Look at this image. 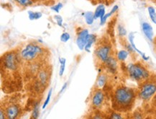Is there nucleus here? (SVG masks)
<instances>
[{"label": "nucleus", "mask_w": 156, "mask_h": 119, "mask_svg": "<svg viewBox=\"0 0 156 119\" xmlns=\"http://www.w3.org/2000/svg\"><path fill=\"white\" fill-rule=\"evenodd\" d=\"M137 97V90L122 84L118 85L115 88L112 96V108L115 111L124 113L130 111Z\"/></svg>", "instance_id": "obj_1"}, {"label": "nucleus", "mask_w": 156, "mask_h": 119, "mask_svg": "<svg viewBox=\"0 0 156 119\" xmlns=\"http://www.w3.org/2000/svg\"><path fill=\"white\" fill-rule=\"evenodd\" d=\"M46 49L38 42H32L20 51V56L23 64H27L35 61H41L47 55Z\"/></svg>", "instance_id": "obj_2"}, {"label": "nucleus", "mask_w": 156, "mask_h": 119, "mask_svg": "<svg viewBox=\"0 0 156 119\" xmlns=\"http://www.w3.org/2000/svg\"><path fill=\"white\" fill-rule=\"evenodd\" d=\"M22 64L23 61L20 56L19 50H12L2 56V69H4V72H7L8 74L17 72L20 68Z\"/></svg>", "instance_id": "obj_3"}, {"label": "nucleus", "mask_w": 156, "mask_h": 119, "mask_svg": "<svg viewBox=\"0 0 156 119\" xmlns=\"http://www.w3.org/2000/svg\"><path fill=\"white\" fill-rule=\"evenodd\" d=\"M127 72L129 78L140 84L143 83L152 76L147 66L140 61L129 64L127 66Z\"/></svg>", "instance_id": "obj_4"}, {"label": "nucleus", "mask_w": 156, "mask_h": 119, "mask_svg": "<svg viewBox=\"0 0 156 119\" xmlns=\"http://www.w3.org/2000/svg\"><path fill=\"white\" fill-rule=\"evenodd\" d=\"M156 95V77L152 75L148 80L140 84L137 97L143 102H149Z\"/></svg>", "instance_id": "obj_5"}, {"label": "nucleus", "mask_w": 156, "mask_h": 119, "mask_svg": "<svg viewBox=\"0 0 156 119\" xmlns=\"http://www.w3.org/2000/svg\"><path fill=\"white\" fill-rule=\"evenodd\" d=\"M113 48L108 41H99L94 50L95 60L99 65H104L109 58L113 56Z\"/></svg>", "instance_id": "obj_6"}, {"label": "nucleus", "mask_w": 156, "mask_h": 119, "mask_svg": "<svg viewBox=\"0 0 156 119\" xmlns=\"http://www.w3.org/2000/svg\"><path fill=\"white\" fill-rule=\"evenodd\" d=\"M106 102V95L101 89L94 88L90 98V105L91 108L96 111H101Z\"/></svg>", "instance_id": "obj_7"}, {"label": "nucleus", "mask_w": 156, "mask_h": 119, "mask_svg": "<svg viewBox=\"0 0 156 119\" xmlns=\"http://www.w3.org/2000/svg\"><path fill=\"white\" fill-rule=\"evenodd\" d=\"M5 110L7 119H20L23 113L22 106L15 100H9L4 106L2 105Z\"/></svg>", "instance_id": "obj_8"}, {"label": "nucleus", "mask_w": 156, "mask_h": 119, "mask_svg": "<svg viewBox=\"0 0 156 119\" xmlns=\"http://www.w3.org/2000/svg\"><path fill=\"white\" fill-rule=\"evenodd\" d=\"M51 70L50 69L49 66L43 65L39 70L38 73L37 74L35 78L44 88L46 89L51 80Z\"/></svg>", "instance_id": "obj_9"}, {"label": "nucleus", "mask_w": 156, "mask_h": 119, "mask_svg": "<svg viewBox=\"0 0 156 119\" xmlns=\"http://www.w3.org/2000/svg\"><path fill=\"white\" fill-rule=\"evenodd\" d=\"M89 33L88 29L86 28H81L79 31H77V36L76 40V43L78 48L81 51H83L86 45H87L88 38H89Z\"/></svg>", "instance_id": "obj_10"}, {"label": "nucleus", "mask_w": 156, "mask_h": 119, "mask_svg": "<svg viewBox=\"0 0 156 119\" xmlns=\"http://www.w3.org/2000/svg\"><path fill=\"white\" fill-rule=\"evenodd\" d=\"M107 73L115 74L118 69V60L116 56L113 55L110 57L103 65Z\"/></svg>", "instance_id": "obj_11"}, {"label": "nucleus", "mask_w": 156, "mask_h": 119, "mask_svg": "<svg viewBox=\"0 0 156 119\" xmlns=\"http://www.w3.org/2000/svg\"><path fill=\"white\" fill-rule=\"evenodd\" d=\"M108 73L107 72H101L98 75L97 81L95 83L96 89H102L105 87V86L107 84L108 82Z\"/></svg>", "instance_id": "obj_12"}, {"label": "nucleus", "mask_w": 156, "mask_h": 119, "mask_svg": "<svg viewBox=\"0 0 156 119\" xmlns=\"http://www.w3.org/2000/svg\"><path fill=\"white\" fill-rule=\"evenodd\" d=\"M142 30H143V32L144 35H145V37L147 38L150 41H153L154 33L153 27H152L151 24L148 23H146V22H144V23H142Z\"/></svg>", "instance_id": "obj_13"}, {"label": "nucleus", "mask_w": 156, "mask_h": 119, "mask_svg": "<svg viewBox=\"0 0 156 119\" xmlns=\"http://www.w3.org/2000/svg\"><path fill=\"white\" fill-rule=\"evenodd\" d=\"M134 38H135V36H134V33H130L129 35V43L131 44V46H133V48H134V50H135L136 53H137L138 54H140L142 56V58H143V59L144 61H148L150 57L149 56H146L145 53H143V52H142L141 51H140V50L136 47L135 44V42H134Z\"/></svg>", "instance_id": "obj_14"}, {"label": "nucleus", "mask_w": 156, "mask_h": 119, "mask_svg": "<svg viewBox=\"0 0 156 119\" xmlns=\"http://www.w3.org/2000/svg\"><path fill=\"white\" fill-rule=\"evenodd\" d=\"M96 42H97V35H94V34H89L87 45L84 48V51L87 52H90V49L92 47L94 44L96 43Z\"/></svg>", "instance_id": "obj_15"}, {"label": "nucleus", "mask_w": 156, "mask_h": 119, "mask_svg": "<svg viewBox=\"0 0 156 119\" xmlns=\"http://www.w3.org/2000/svg\"><path fill=\"white\" fill-rule=\"evenodd\" d=\"M106 15V11H105V5L101 4V5H98L97 8H96V10L94 12V18L95 20L98 19V18H102L104 16Z\"/></svg>", "instance_id": "obj_16"}, {"label": "nucleus", "mask_w": 156, "mask_h": 119, "mask_svg": "<svg viewBox=\"0 0 156 119\" xmlns=\"http://www.w3.org/2000/svg\"><path fill=\"white\" fill-rule=\"evenodd\" d=\"M83 16L85 19L86 23L88 25H91L94 22V13H92V12H86V13H83Z\"/></svg>", "instance_id": "obj_17"}, {"label": "nucleus", "mask_w": 156, "mask_h": 119, "mask_svg": "<svg viewBox=\"0 0 156 119\" xmlns=\"http://www.w3.org/2000/svg\"><path fill=\"white\" fill-rule=\"evenodd\" d=\"M130 119H145V113L141 108H137L131 113Z\"/></svg>", "instance_id": "obj_18"}, {"label": "nucleus", "mask_w": 156, "mask_h": 119, "mask_svg": "<svg viewBox=\"0 0 156 119\" xmlns=\"http://www.w3.org/2000/svg\"><path fill=\"white\" fill-rule=\"evenodd\" d=\"M129 55V51H127L126 49H122L117 52V54H116V57H117L118 61L123 62L127 59Z\"/></svg>", "instance_id": "obj_19"}, {"label": "nucleus", "mask_w": 156, "mask_h": 119, "mask_svg": "<svg viewBox=\"0 0 156 119\" xmlns=\"http://www.w3.org/2000/svg\"><path fill=\"white\" fill-rule=\"evenodd\" d=\"M40 115V102H35L33 105L30 119H37Z\"/></svg>", "instance_id": "obj_20"}, {"label": "nucleus", "mask_w": 156, "mask_h": 119, "mask_svg": "<svg viewBox=\"0 0 156 119\" xmlns=\"http://www.w3.org/2000/svg\"><path fill=\"white\" fill-rule=\"evenodd\" d=\"M16 5L18 7H22V8H25L29 6H31L33 5L34 2L33 0H14Z\"/></svg>", "instance_id": "obj_21"}, {"label": "nucleus", "mask_w": 156, "mask_h": 119, "mask_svg": "<svg viewBox=\"0 0 156 119\" xmlns=\"http://www.w3.org/2000/svg\"><path fill=\"white\" fill-rule=\"evenodd\" d=\"M28 14V18L30 20H37L41 19L43 16L41 12H34L29 10L27 12Z\"/></svg>", "instance_id": "obj_22"}, {"label": "nucleus", "mask_w": 156, "mask_h": 119, "mask_svg": "<svg viewBox=\"0 0 156 119\" xmlns=\"http://www.w3.org/2000/svg\"><path fill=\"white\" fill-rule=\"evenodd\" d=\"M60 62V69H59V76H63L66 69V59L64 57L59 58Z\"/></svg>", "instance_id": "obj_23"}, {"label": "nucleus", "mask_w": 156, "mask_h": 119, "mask_svg": "<svg viewBox=\"0 0 156 119\" xmlns=\"http://www.w3.org/2000/svg\"><path fill=\"white\" fill-rule=\"evenodd\" d=\"M109 119H127L124 114V113H120L117 111H114L111 113V114L109 115Z\"/></svg>", "instance_id": "obj_24"}, {"label": "nucleus", "mask_w": 156, "mask_h": 119, "mask_svg": "<svg viewBox=\"0 0 156 119\" xmlns=\"http://www.w3.org/2000/svg\"><path fill=\"white\" fill-rule=\"evenodd\" d=\"M147 11H148L150 18L151 19L152 22L156 25V11H155V8H154L153 7H151V6H150V7H147Z\"/></svg>", "instance_id": "obj_25"}, {"label": "nucleus", "mask_w": 156, "mask_h": 119, "mask_svg": "<svg viewBox=\"0 0 156 119\" xmlns=\"http://www.w3.org/2000/svg\"><path fill=\"white\" fill-rule=\"evenodd\" d=\"M86 119H105V118L99 111L94 110V112L90 113L89 116L86 118Z\"/></svg>", "instance_id": "obj_26"}, {"label": "nucleus", "mask_w": 156, "mask_h": 119, "mask_svg": "<svg viewBox=\"0 0 156 119\" xmlns=\"http://www.w3.org/2000/svg\"><path fill=\"white\" fill-rule=\"evenodd\" d=\"M117 32L119 38H124L127 35V31H126L125 28L122 25H120V24L117 27Z\"/></svg>", "instance_id": "obj_27"}, {"label": "nucleus", "mask_w": 156, "mask_h": 119, "mask_svg": "<svg viewBox=\"0 0 156 119\" xmlns=\"http://www.w3.org/2000/svg\"><path fill=\"white\" fill-rule=\"evenodd\" d=\"M70 38H71V35L68 32H64L61 34L60 40H61L62 43H67L70 40Z\"/></svg>", "instance_id": "obj_28"}, {"label": "nucleus", "mask_w": 156, "mask_h": 119, "mask_svg": "<svg viewBox=\"0 0 156 119\" xmlns=\"http://www.w3.org/2000/svg\"><path fill=\"white\" fill-rule=\"evenodd\" d=\"M63 4H62L61 2H58V4H56V5L52 6L51 9V10L54 11L55 13H59L60 11H61V9L63 8Z\"/></svg>", "instance_id": "obj_29"}, {"label": "nucleus", "mask_w": 156, "mask_h": 119, "mask_svg": "<svg viewBox=\"0 0 156 119\" xmlns=\"http://www.w3.org/2000/svg\"><path fill=\"white\" fill-rule=\"evenodd\" d=\"M52 92H53V90H52V89L51 88V90H49L48 94L46 99H45V101H44V103L43 105V107H42V108H43V109H45L48 106V105L49 104L50 100H51V95H52Z\"/></svg>", "instance_id": "obj_30"}, {"label": "nucleus", "mask_w": 156, "mask_h": 119, "mask_svg": "<svg viewBox=\"0 0 156 119\" xmlns=\"http://www.w3.org/2000/svg\"><path fill=\"white\" fill-rule=\"evenodd\" d=\"M54 19H55V22H56L57 25L59 26V27H63V17L60 15H54Z\"/></svg>", "instance_id": "obj_31"}, {"label": "nucleus", "mask_w": 156, "mask_h": 119, "mask_svg": "<svg viewBox=\"0 0 156 119\" xmlns=\"http://www.w3.org/2000/svg\"><path fill=\"white\" fill-rule=\"evenodd\" d=\"M111 16H112V15L110 14V13L106 14V15L104 16L102 18H101V19H100V25H105L106 22H107L108 18H109V17H111Z\"/></svg>", "instance_id": "obj_32"}, {"label": "nucleus", "mask_w": 156, "mask_h": 119, "mask_svg": "<svg viewBox=\"0 0 156 119\" xmlns=\"http://www.w3.org/2000/svg\"><path fill=\"white\" fill-rule=\"evenodd\" d=\"M118 9H119V6H118V5H115L112 7V9H111V11L109 12L110 14H111L112 15H113L114 14H115L116 13H117V11L118 10Z\"/></svg>", "instance_id": "obj_33"}, {"label": "nucleus", "mask_w": 156, "mask_h": 119, "mask_svg": "<svg viewBox=\"0 0 156 119\" xmlns=\"http://www.w3.org/2000/svg\"><path fill=\"white\" fill-rule=\"evenodd\" d=\"M67 84H67V82H66V83L63 84V87H62V88H61V90H60V92H59V94H61V92H63L64 91V90H66V87H67Z\"/></svg>", "instance_id": "obj_34"}, {"label": "nucleus", "mask_w": 156, "mask_h": 119, "mask_svg": "<svg viewBox=\"0 0 156 119\" xmlns=\"http://www.w3.org/2000/svg\"><path fill=\"white\" fill-rule=\"evenodd\" d=\"M107 1L108 2H109V4H111V3H112L113 2H115V0H107Z\"/></svg>", "instance_id": "obj_35"}, {"label": "nucleus", "mask_w": 156, "mask_h": 119, "mask_svg": "<svg viewBox=\"0 0 156 119\" xmlns=\"http://www.w3.org/2000/svg\"><path fill=\"white\" fill-rule=\"evenodd\" d=\"M91 2H99V1H101V0H91Z\"/></svg>", "instance_id": "obj_36"}, {"label": "nucleus", "mask_w": 156, "mask_h": 119, "mask_svg": "<svg viewBox=\"0 0 156 119\" xmlns=\"http://www.w3.org/2000/svg\"><path fill=\"white\" fill-rule=\"evenodd\" d=\"M10 1H12V0H10Z\"/></svg>", "instance_id": "obj_37"}, {"label": "nucleus", "mask_w": 156, "mask_h": 119, "mask_svg": "<svg viewBox=\"0 0 156 119\" xmlns=\"http://www.w3.org/2000/svg\"><path fill=\"white\" fill-rule=\"evenodd\" d=\"M155 1H156V0H155Z\"/></svg>", "instance_id": "obj_38"}]
</instances>
